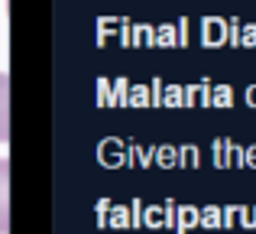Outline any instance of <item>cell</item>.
<instances>
[{
	"instance_id": "6da1fadb",
	"label": "cell",
	"mask_w": 256,
	"mask_h": 234,
	"mask_svg": "<svg viewBox=\"0 0 256 234\" xmlns=\"http://www.w3.org/2000/svg\"><path fill=\"white\" fill-rule=\"evenodd\" d=\"M0 234H10V159L0 156Z\"/></svg>"
},
{
	"instance_id": "7a4b0ae2",
	"label": "cell",
	"mask_w": 256,
	"mask_h": 234,
	"mask_svg": "<svg viewBox=\"0 0 256 234\" xmlns=\"http://www.w3.org/2000/svg\"><path fill=\"white\" fill-rule=\"evenodd\" d=\"M10 140V75L0 72V143Z\"/></svg>"
}]
</instances>
